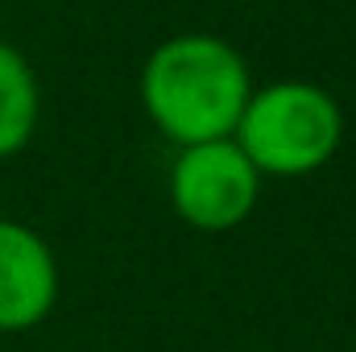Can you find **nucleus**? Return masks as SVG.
Returning a JSON list of instances; mask_svg holds the SVG:
<instances>
[{
  "label": "nucleus",
  "instance_id": "2",
  "mask_svg": "<svg viewBox=\"0 0 356 352\" xmlns=\"http://www.w3.org/2000/svg\"><path fill=\"white\" fill-rule=\"evenodd\" d=\"M232 141L261 178L315 175L344 145V108L311 79H277L253 88Z\"/></svg>",
  "mask_w": 356,
  "mask_h": 352
},
{
  "label": "nucleus",
  "instance_id": "1",
  "mask_svg": "<svg viewBox=\"0 0 356 352\" xmlns=\"http://www.w3.org/2000/svg\"><path fill=\"white\" fill-rule=\"evenodd\" d=\"M253 95L245 54L216 33H175L141 67V104L178 150L224 141Z\"/></svg>",
  "mask_w": 356,
  "mask_h": 352
},
{
  "label": "nucleus",
  "instance_id": "3",
  "mask_svg": "<svg viewBox=\"0 0 356 352\" xmlns=\"http://www.w3.org/2000/svg\"><path fill=\"white\" fill-rule=\"evenodd\" d=\"M261 199V175L232 137L178 150L170 166V203L178 220L199 232L241 228Z\"/></svg>",
  "mask_w": 356,
  "mask_h": 352
},
{
  "label": "nucleus",
  "instance_id": "4",
  "mask_svg": "<svg viewBox=\"0 0 356 352\" xmlns=\"http://www.w3.org/2000/svg\"><path fill=\"white\" fill-rule=\"evenodd\" d=\"M58 303V262L46 237L0 216V332H29Z\"/></svg>",
  "mask_w": 356,
  "mask_h": 352
},
{
  "label": "nucleus",
  "instance_id": "5",
  "mask_svg": "<svg viewBox=\"0 0 356 352\" xmlns=\"http://www.w3.org/2000/svg\"><path fill=\"white\" fill-rule=\"evenodd\" d=\"M42 120V83L33 63L0 38V162L17 158Z\"/></svg>",
  "mask_w": 356,
  "mask_h": 352
}]
</instances>
